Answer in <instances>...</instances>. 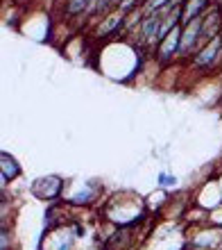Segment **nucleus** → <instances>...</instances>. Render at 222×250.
Masks as SVG:
<instances>
[{"instance_id":"nucleus-1","label":"nucleus","mask_w":222,"mask_h":250,"mask_svg":"<svg viewBox=\"0 0 222 250\" xmlns=\"http://www.w3.org/2000/svg\"><path fill=\"white\" fill-rule=\"evenodd\" d=\"M188 60L195 71H213L222 62V34H218V37H213L211 41L202 43Z\"/></svg>"},{"instance_id":"nucleus-2","label":"nucleus","mask_w":222,"mask_h":250,"mask_svg":"<svg viewBox=\"0 0 222 250\" xmlns=\"http://www.w3.org/2000/svg\"><path fill=\"white\" fill-rule=\"evenodd\" d=\"M30 191L34 193V198H39L43 203H55V200H59L61 191H64V180L59 175H43V178L34 180Z\"/></svg>"},{"instance_id":"nucleus-3","label":"nucleus","mask_w":222,"mask_h":250,"mask_svg":"<svg viewBox=\"0 0 222 250\" xmlns=\"http://www.w3.org/2000/svg\"><path fill=\"white\" fill-rule=\"evenodd\" d=\"M179 46H182V25H177L175 30H170L164 39L157 43L154 55H157L159 64L166 66L172 60H177V57H179Z\"/></svg>"},{"instance_id":"nucleus-4","label":"nucleus","mask_w":222,"mask_h":250,"mask_svg":"<svg viewBox=\"0 0 222 250\" xmlns=\"http://www.w3.org/2000/svg\"><path fill=\"white\" fill-rule=\"evenodd\" d=\"M200 46H202V16H200V19H193L190 23H184L182 25L179 57H190Z\"/></svg>"},{"instance_id":"nucleus-5","label":"nucleus","mask_w":222,"mask_h":250,"mask_svg":"<svg viewBox=\"0 0 222 250\" xmlns=\"http://www.w3.org/2000/svg\"><path fill=\"white\" fill-rule=\"evenodd\" d=\"M125 16H127L125 12L113 9V12H109L107 16L98 19V25H95L93 37L105 39V37H118V34H123L125 32Z\"/></svg>"},{"instance_id":"nucleus-6","label":"nucleus","mask_w":222,"mask_h":250,"mask_svg":"<svg viewBox=\"0 0 222 250\" xmlns=\"http://www.w3.org/2000/svg\"><path fill=\"white\" fill-rule=\"evenodd\" d=\"M222 34V5L216 2L209 12L202 16V43Z\"/></svg>"},{"instance_id":"nucleus-7","label":"nucleus","mask_w":222,"mask_h":250,"mask_svg":"<svg viewBox=\"0 0 222 250\" xmlns=\"http://www.w3.org/2000/svg\"><path fill=\"white\" fill-rule=\"evenodd\" d=\"M216 2L218 0H184V5H182V25L184 23H190L193 19L204 16V14L209 12Z\"/></svg>"},{"instance_id":"nucleus-8","label":"nucleus","mask_w":222,"mask_h":250,"mask_svg":"<svg viewBox=\"0 0 222 250\" xmlns=\"http://www.w3.org/2000/svg\"><path fill=\"white\" fill-rule=\"evenodd\" d=\"M20 173H23V168H20L18 159L9 155L7 150L0 152V178H2V185H9L12 180L20 178Z\"/></svg>"},{"instance_id":"nucleus-9","label":"nucleus","mask_w":222,"mask_h":250,"mask_svg":"<svg viewBox=\"0 0 222 250\" xmlns=\"http://www.w3.org/2000/svg\"><path fill=\"white\" fill-rule=\"evenodd\" d=\"M131 244V228H118L111 237H107V250H125Z\"/></svg>"},{"instance_id":"nucleus-10","label":"nucleus","mask_w":222,"mask_h":250,"mask_svg":"<svg viewBox=\"0 0 222 250\" xmlns=\"http://www.w3.org/2000/svg\"><path fill=\"white\" fill-rule=\"evenodd\" d=\"M170 0H145L143 5H141V9H143V14L148 16V14H154V12H161L166 5H168Z\"/></svg>"},{"instance_id":"nucleus-11","label":"nucleus","mask_w":222,"mask_h":250,"mask_svg":"<svg viewBox=\"0 0 222 250\" xmlns=\"http://www.w3.org/2000/svg\"><path fill=\"white\" fill-rule=\"evenodd\" d=\"M73 205H89V203H93V191H89V187H86L82 193H77V196L71 200Z\"/></svg>"},{"instance_id":"nucleus-12","label":"nucleus","mask_w":222,"mask_h":250,"mask_svg":"<svg viewBox=\"0 0 222 250\" xmlns=\"http://www.w3.org/2000/svg\"><path fill=\"white\" fill-rule=\"evenodd\" d=\"M175 182H177V180L172 178V175H168V173H161V175H159V185H161V187H172Z\"/></svg>"},{"instance_id":"nucleus-13","label":"nucleus","mask_w":222,"mask_h":250,"mask_svg":"<svg viewBox=\"0 0 222 250\" xmlns=\"http://www.w3.org/2000/svg\"><path fill=\"white\" fill-rule=\"evenodd\" d=\"M220 250H222V248H220Z\"/></svg>"}]
</instances>
